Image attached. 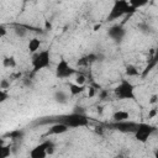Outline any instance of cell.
<instances>
[{
    "label": "cell",
    "instance_id": "obj_1",
    "mask_svg": "<svg viewBox=\"0 0 158 158\" xmlns=\"http://www.w3.org/2000/svg\"><path fill=\"white\" fill-rule=\"evenodd\" d=\"M135 11H136V9L130 5L128 0H114L112 6H111V9L106 16V20L107 21H115V20L121 19L125 15L132 14Z\"/></svg>",
    "mask_w": 158,
    "mask_h": 158
},
{
    "label": "cell",
    "instance_id": "obj_2",
    "mask_svg": "<svg viewBox=\"0 0 158 158\" xmlns=\"http://www.w3.org/2000/svg\"><path fill=\"white\" fill-rule=\"evenodd\" d=\"M114 94L118 100H136V86L130 80L121 79L115 86Z\"/></svg>",
    "mask_w": 158,
    "mask_h": 158
},
{
    "label": "cell",
    "instance_id": "obj_3",
    "mask_svg": "<svg viewBox=\"0 0 158 158\" xmlns=\"http://www.w3.org/2000/svg\"><path fill=\"white\" fill-rule=\"evenodd\" d=\"M31 64H32V69L35 73L48 68L51 65V51L42 49V51L36 52V54L32 57Z\"/></svg>",
    "mask_w": 158,
    "mask_h": 158
},
{
    "label": "cell",
    "instance_id": "obj_4",
    "mask_svg": "<svg viewBox=\"0 0 158 158\" xmlns=\"http://www.w3.org/2000/svg\"><path fill=\"white\" fill-rule=\"evenodd\" d=\"M75 74V69L72 67V64L64 59V58H60L56 65V69H54V75L56 78L58 79H68L70 77H73Z\"/></svg>",
    "mask_w": 158,
    "mask_h": 158
},
{
    "label": "cell",
    "instance_id": "obj_5",
    "mask_svg": "<svg viewBox=\"0 0 158 158\" xmlns=\"http://www.w3.org/2000/svg\"><path fill=\"white\" fill-rule=\"evenodd\" d=\"M63 122H65L69 128H79V127H86L89 125V118L83 114L73 112L67 115L63 118Z\"/></svg>",
    "mask_w": 158,
    "mask_h": 158
},
{
    "label": "cell",
    "instance_id": "obj_6",
    "mask_svg": "<svg viewBox=\"0 0 158 158\" xmlns=\"http://www.w3.org/2000/svg\"><path fill=\"white\" fill-rule=\"evenodd\" d=\"M153 131H154L153 126L148 123H139L135 130V138L141 143H146L151 137V135L153 133Z\"/></svg>",
    "mask_w": 158,
    "mask_h": 158
},
{
    "label": "cell",
    "instance_id": "obj_7",
    "mask_svg": "<svg viewBox=\"0 0 158 158\" xmlns=\"http://www.w3.org/2000/svg\"><path fill=\"white\" fill-rule=\"evenodd\" d=\"M107 36H109V38H111L115 42H121L123 40V37L126 36V30L121 25H115L107 30Z\"/></svg>",
    "mask_w": 158,
    "mask_h": 158
},
{
    "label": "cell",
    "instance_id": "obj_8",
    "mask_svg": "<svg viewBox=\"0 0 158 158\" xmlns=\"http://www.w3.org/2000/svg\"><path fill=\"white\" fill-rule=\"evenodd\" d=\"M51 143H52V142L46 141V142H43V143L36 146L35 148H32V149L30 151V157H31V158H46V157L48 156L47 148H48V146H49Z\"/></svg>",
    "mask_w": 158,
    "mask_h": 158
},
{
    "label": "cell",
    "instance_id": "obj_9",
    "mask_svg": "<svg viewBox=\"0 0 158 158\" xmlns=\"http://www.w3.org/2000/svg\"><path fill=\"white\" fill-rule=\"evenodd\" d=\"M68 130H69V127L65 122H58V123H54L49 127V133L51 135H63Z\"/></svg>",
    "mask_w": 158,
    "mask_h": 158
},
{
    "label": "cell",
    "instance_id": "obj_10",
    "mask_svg": "<svg viewBox=\"0 0 158 158\" xmlns=\"http://www.w3.org/2000/svg\"><path fill=\"white\" fill-rule=\"evenodd\" d=\"M41 44H42V42H41V40H40L38 37H32V38L28 40V42H27V49H28V52H31V53H36V52L40 51Z\"/></svg>",
    "mask_w": 158,
    "mask_h": 158
},
{
    "label": "cell",
    "instance_id": "obj_11",
    "mask_svg": "<svg viewBox=\"0 0 158 158\" xmlns=\"http://www.w3.org/2000/svg\"><path fill=\"white\" fill-rule=\"evenodd\" d=\"M128 118H130V112H127L125 110H117L112 114V120L115 122H118V123L126 122Z\"/></svg>",
    "mask_w": 158,
    "mask_h": 158
},
{
    "label": "cell",
    "instance_id": "obj_12",
    "mask_svg": "<svg viewBox=\"0 0 158 158\" xmlns=\"http://www.w3.org/2000/svg\"><path fill=\"white\" fill-rule=\"evenodd\" d=\"M96 60H99V56H96V54H94V53H90V54H88V56L81 57V58L78 60V65H89V64H91V63H94V62H96Z\"/></svg>",
    "mask_w": 158,
    "mask_h": 158
},
{
    "label": "cell",
    "instance_id": "obj_13",
    "mask_svg": "<svg viewBox=\"0 0 158 158\" xmlns=\"http://www.w3.org/2000/svg\"><path fill=\"white\" fill-rule=\"evenodd\" d=\"M53 99H54V101H56L57 104H60V105L67 104L68 100H69L68 94H67L65 91H63V90H57V91L54 93V95H53Z\"/></svg>",
    "mask_w": 158,
    "mask_h": 158
},
{
    "label": "cell",
    "instance_id": "obj_14",
    "mask_svg": "<svg viewBox=\"0 0 158 158\" xmlns=\"http://www.w3.org/2000/svg\"><path fill=\"white\" fill-rule=\"evenodd\" d=\"M84 90H85V85H79V84H77L75 81L69 84V93H70V95H73V96L81 94Z\"/></svg>",
    "mask_w": 158,
    "mask_h": 158
},
{
    "label": "cell",
    "instance_id": "obj_15",
    "mask_svg": "<svg viewBox=\"0 0 158 158\" xmlns=\"http://www.w3.org/2000/svg\"><path fill=\"white\" fill-rule=\"evenodd\" d=\"M2 65H4L5 68L12 69V68H15V67L17 65V62H16V59H15L14 56H9V57H5V58L2 59Z\"/></svg>",
    "mask_w": 158,
    "mask_h": 158
},
{
    "label": "cell",
    "instance_id": "obj_16",
    "mask_svg": "<svg viewBox=\"0 0 158 158\" xmlns=\"http://www.w3.org/2000/svg\"><path fill=\"white\" fill-rule=\"evenodd\" d=\"M125 74H126L127 77H137V75L139 74V70H138V68H137L136 65H133V64H127V65L125 67Z\"/></svg>",
    "mask_w": 158,
    "mask_h": 158
},
{
    "label": "cell",
    "instance_id": "obj_17",
    "mask_svg": "<svg viewBox=\"0 0 158 158\" xmlns=\"http://www.w3.org/2000/svg\"><path fill=\"white\" fill-rule=\"evenodd\" d=\"M148 1H149V0H128L130 5H131L132 7H135L136 10L139 9V7L146 6V5L148 4Z\"/></svg>",
    "mask_w": 158,
    "mask_h": 158
},
{
    "label": "cell",
    "instance_id": "obj_18",
    "mask_svg": "<svg viewBox=\"0 0 158 158\" xmlns=\"http://www.w3.org/2000/svg\"><path fill=\"white\" fill-rule=\"evenodd\" d=\"M15 33H16V36H17V37H20V38H23V37L26 36L27 31H26L23 27H16V28H15Z\"/></svg>",
    "mask_w": 158,
    "mask_h": 158
},
{
    "label": "cell",
    "instance_id": "obj_19",
    "mask_svg": "<svg viewBox=\"0 0 158 158\" xmlns=\"http://www.w3.org/2000/svg\"><path fill=\"white\" fill-rule=\"evenodd\" d=\"M85 77L83 75V74H78L77 75V78H75V83L77 84H79V85H85Z\"/></svg>",
    "mask_w": 158,
    "mask_h": 158
},
{
    "label": "cell",
    "instance_id": "obj_20",
    "mask_svg": "<svg viewBox=\"0 0 158 158\" xmlns=\"http://www.w3.org/2000/svg\"><path fill=\"white\" fill-rule=\"evenodd\" d=\"M149 104H151V105L158 104V94H153V95H151V98H149Z\"/></svg>",
    "mask_w": 158,
    "mask_h": 158
},
{
    "label": "cell",
    "instance_id": "obj_21",
    "mask_svg": "<svg viewBox=\"0 0 158 158\" xmlns=\"http://www.w3.org/2000/svg\"><path fill=\"white\" fill-rule=\"evenodd\" d=\"M158 115V109H151L149 110V112H148V118H153L154 116H157Z\"/></svg>",
    "mask_w": 158,
    "mask_h": 158
},
{
    "label": "cell",
    "instance_id": "obj_22",
    "mask_svg": "<svg viewBox=\"0 0 158 158\" xmlns=\"http://www.w3.org/2000/svg\"><path fill=\"white\" fill-rule=\"evenodd\" d=\"M6 99H7V94H6V91H5L4 89H1V90H0V101L4 102Z\"/></svg>",
    "mask_w": 158,
    "mask_h": 158
},
{
    "label": "cell",
    "instance_id": "obj_23",
    "mask_svg": "<svg viewBox=\"0 0 158 158\" xmlns=\"http://www.w3.org/2000/svg\"><path fill=\"white\" fill-rule=\"evenodd\" d=\"M7 86H9V83H7L6 80H1V89H4V90H5Z\"/></svg>",
    "mask_w": 158,
    "mask_h": 158
},
{
    "label": "cell",
    "instance_id": "obj_24",
    "mask_svg": "<svg viewBox=\"0 0 158 158\" xmlns=\"http://www.w3.org/2000/svg\"><path fill=\"white\" fill-rule=\"evenodd\" d=\"M100 28H101V23H96V25H94V27H93V31L98 32Z\"/></svg>",
    "mask_w": 158,
    "mask_h": 158
},
{
    "label": "cell",
    "instance_id": "obj_25",
    "mask_svg": "<svg viewBox=\"0 0 158 158\" xmlns=\"http://www.w3.org/2000/svg\"><path fill=\"white\" fill-rule=\"evenodd\" d=\"M89 89H90V90H89V94H88V95H89V98H91V96H94V94H95V89H94V88H89Z\"/></svg>",
    "mask_w": 158,
    "mask_h": 158
},
{
    "label": "cell",
    "instance_id": "obj_26",
    "mask_svg": "<svg viewBox=\"0 0 158 158\" xmlns=\"http://www.w3.org/2000/svg\"><path fill=\"white\" fill-rule=\"evenodd\" d=\"M44 26H46V30H51V28H52V23L48 22V21L44 22Z\"/></svg>",
    "mask_w": 158,
    "mask_h": 158
},
{
    "label": "cell",
    "instance_id": "obj_27",
    "mask_svg": "<svg viewBox=\"0 0 158 158\" xmlns=\"http://www.w3.org/2000/svg\"><path fill=\"white\" fill-rule=\"evenodd\" d=\"M6 35V28L4 26H1V37H4Z\"/></svg>",
    "mask_w": 158,
    "mask_h": 158
},
{
    "label": "cell",
    "instance_id": "obj_28",
    "mask_svg": "<svg viewBox=\"0 0 158 158\" xmlns=\"http://www.w3.org/2000/svg\"><path fill=\"white\" fill-rule=\"evenodd\" d=\"M106 94H107V91H106V90H104V91L100 94V98H101V99H105V98H106Z\"/></svg>",
    "mask_w": 158,
    "mask_h": 158
},
{
    "label": "cell",
    "instance_id": "obj_29",
    "mask_svg": "<svg viewBox=\"0 0 158 158\" xmlns=\"http://www.w3.org/2000/svg\"><path fill=\"white\" fill-rule=\"evenodd\" d=\"M153 59H154V60H156V62H157V60H158V48H157V49H156V53H154V57H153Z\"/></svg>",
    "mask_w": 158,
    "mask_h": 158
},
{
    "label": "cell",
    "instance_id": "obj_30",
    "mask_svg": "<svg viewBox=\"0 0 158 158\" xmlns=\"http://www.w3.org/2000/svg\"><path fill=\"white\" fill-rule=\"evenodd\" d=\"M153 154H154V157H157V158H158V148L154 151V153H153Z\"/></svg>",
    "mask_w": 158,
    "mask_h": 158
}]
</instances>
